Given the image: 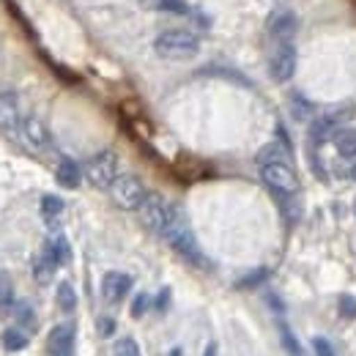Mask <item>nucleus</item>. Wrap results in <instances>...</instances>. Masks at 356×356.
<instances>
[{"instance_id": "1", "label": "nucleus", "mask_w": 356, "mask_h": 356, "mask_svg": "<svg viewBox=\"0 0 356 356\" xmlns=\"http://www.w3.org/2000/svg\"><path fill=\"white\" fill-rule=\"evenodd\" d=\"M162 238L176 250L186 264L200 266V268L209 266L206 258H203V250H200V244H197V238H195V233H192V227H189V222H186V217L181 214V209L176 211L173 222L168 225V230L162 233Z\"/></svg>"}, {"instance_id": "2", "label": "nucleus", "mask_w": 356, "mask_h": 356, "mask_svg": "<svg viewBox=\"0 0 356 356\" xmlns=\"http://www.w3.org/2000/svg\"><path fill=\"white\" fill-rule=\"evenodd\" d=\"M154 52L165 60H189L200 52V39L192 31L168 28L154 39Z\"/></svg>"}, {"instance_id": "3", "label": "nucleus", "mask_w": 356, "mask_h": 356, "mask_svg": "<svg viewBox=\"0 0 356 356\" xmlns=\"http://www.w3.org/2000/svg\"><path fill=\"white\" fill-rule=\"evenodd\" d=\"M176 211H178V206H173V203H170L168 197H162L159 192H148L145 200H143V206L137 209L143 225H145L148 230H154L156 236H162V233L168 230V225L173 222Z\"/></svg>"}, {"instance_id": "4", "label": "nucleus", "mask_w": 356, "mask_h": 356, "mask_svg": "<svg viewBox=\"0 0 356 356\" xmlns=\"http://www.w3.org/2000/svg\"><path fill=\"white\" fill-rule=\"evenodd\" d=\"M261 181L268 186V192L277 195H299V176L291 165V159H280V162H266L258 165Z\"/></svg>"}, {"instance_id": "5", "label": "nucleus", "mask_w": 356, "mask_h": 356, "mask_svg": "<svg viewBox=\"0 0 356 356\" xmlns=\"http://www.w3.org/2000/svg\"><path fill=\"white\" fill-rule=\"evenodd\" d=\"M118 176H121V159L115 151H99L86 165V178L96 189H110Z\"/></svg>"}, {"instance_id": "6", "label": "nucleus", "mask_w": 356, "mask_h": 356, "mask_svg": "<svg viewBox=\"0 0 356 356\" xmlns=\"http://www.w3.org/2000/svg\"><path fill=\"white\" fill-rule=\"evenodd\" d=\"M145 195H148L145 184L137 176H132V173H121V176L115 178V184L110 186V197H113L115 206L124 209V211H137V209L143 206Z\"/></svg>"}, {"instance_id": "7", "label": "nucleus", "mask_w": 356, "mask_h": 356, "mask_svg": "<svg viewBox=\"0 0 356 356\" xmlns=\"http://www.w3.org/2000/svg\"><path fill=\"white\" fill-rule=\"evenodd\" d=\"M266 31L274 44H288L299 33V17L291 8H274L266 19Z\"/></svg>"}, {"instance_id": "8", "label": "nucleus", "mask_w": 356, "mask_h": 356, "mask_svg": "<svg viewBox=\"0 0 356 356\" xmlns=\"http://www.w3.org/2000/svg\"><path fill=\"white\" fill-rule=\"evenodd\" d=\"M268 72L277 83H288L296 74V44H274V52L268 58Z\"/></svg>"}, {"instance_id": "9", "label": "nucleus", "mask_w": 356, "mask_h": 356, "mask_svg": "<svg viewBox=\"0 0 356 356\" xmlns=\"http://www.w3.org/2000/svg\"><path fill=\"white\" fill-rule=\"evenodd\" d=\"M19 137H22V143H25L33 154H44V151H49V145H52V140H49V129L44 127V121H42V118H36V115L22 118Z\"/></svg>"}, {"instance_id": "10", "label": "nucleus", "mask_w": 356, "mask_h": 356, "mask_svg": "<svg viewBox=\"0 0 356 356\" xmlns=\"http://www.w3.org/2000/svg\"><path fill=\"white\" fill-rule=\"evenodd\" d=\"M19 129H22L19 99H17V93L6 90V93H0V132L3 134H19Z\"/></svg>"}, {"instance_id": "11", "label": "nucleus", "mask_w": 356, "mask_h": 356, "mask_svg": "<svg viewBox=\"0 0 356 356\" xmlns=\"http://www.w3.org/2000/svg\"><path fill=\"white\" fill-rule=\"evenodd\" d=\"M129 291H132V277L129 274H124V271H107L102 277V296H104V302L118 305V302L127 299Z\"/></svg>"}, {"instance_id": "12", "label": "nucleus", "mask_w": 356, "mask_h": 356, "mask_svg": "<svg viewBox=\"0 0 356 356\" xmlns=\"http://www.w3.org/2000/svg\"><path fill=\"white\" fill-rule=\"evenodd\" d=\"M74 334H77V326L74 323H58L49 337H47V346H49V354L52 356H69L74 348Z\"/></svg>"}, {"instance_id": "13", "label": "nucleus", "mask_w": 356, "mask_h": 356, "mask_svg": "<svg viewBox=\"0 0 356 356\" xmlns=\"http://www.w3.org/2000/svg\"><path fill=\"white\" fill-rule=\"evenodd\" d=\"M356 115V107L351 102H340V104H332L329 110H323L321 113V118L337 132V129H343V127H348V121H354Z\"/></svg>"}, {"instance_id": "14", "label": "nucleus", "mask_w": 356, "mask_h": 356, "mask_svg": "<svg viewBox=\"0 0 356 356\" xmlns=\"http://www.w3.org/2000/svg\"><path fill=\"white\" fill-rule=\"evenodd\" d=\"M83 173H86V170H80V165H77L74 159H60L58 168H55V181H58L63 189H77L80 181H83Z\"/></svg>"}, {"instance_id": "15", "label": "nucleus", "mask_w": 356, "mask_h": 356, "mask_svg": "<svg viewBox=\"0 0 356 356\" xmlns=\"http://www.w3.org/2000/svg\"><path fill=\"white\" fill-rule=\"evenodd\" d=\"M44 255L55 264V266H66L69 261H72V247H69V241H66V236H52L49 241L44 244Z\"/></svg>"}, {"instance_id": "16", "label": "nucleus", "mask_w": 356, "mask_h": 356, "mask_svg": "<svg viewBox=\"0 0 356 356\" xmlns=\"http://www.w3.org/2000/svg\"><path fill=\"white\" fill-rule=\"evenodd\" d=\"M332 145L343 159H356V129H351V127L337 129L332 137Z\"/></svg>"}, {"instance_id": "17", "label": "nucleus", "mask_w": 356, "mask_h": 356, "mask_svg": "<svg viewBox=\"0 0 356 356\" xmlns=\"http://www.w3.org/2000/svg\"><path fill=\"white\" fill-rule=\"evenodd\" d=\"M63 209H66V203H63L58 195H44V197H42V217H44L47 225H58V222H60V217H63Z\"/></svg>"}, {"instance_id": "18", "label": "nucleus", "mask_w": 356, "mask_h": 356, "mask_svg": "<svg viewBox=\"0 0 356 356\" xmlns=\"http://www.w3.org/2000/svg\"><path fill=\"white\" fill-rule=\"evenodd\" d=\"M55 268L58 266L47 258L44 252H42V255H36V258H33V280H36L39 285H49V282H52V277H55Z\"/></svg>"}, {"instance_id": "19", "label": "nucleus", "mask_w": 356, "mask_h": 356, "mask_svg": "<svg viewBox=\"0 0 356 356\" xmlns=\"http://www.w3.org/2000/svg\"><path fill=\"white\" fill-rule=\"evenodd\" d=\"M55 299H58V307H60L63 312H74V310H77V293H74L72 282H60V285H58V293H55Z\"/></svg>"}, {"instance_id": "20", "label": "nucleus", "mask_w": 356, "mask_h": 356, "mask_svg": "<svg viewBox=\"0 0 356 356\" xmlns=\"http://www.w3.org/2000/svg\"><path fill=\"white\" fill-rule=\"evenodd\" d=\"M11 312H14V318H17V323H19L22 329H31V332L36 329V312H33V307H31L28 302H17Z\"/></svg>"}, {"instance_id": "21", "label": "nucleus", "mask_w": 356, "mask_h": 356, "mask_svg": "<svg viewBox=\"0 0 356 356\" xmlns=\"http://www.w3.org/2000/svg\"><path fill=\"white\" fill-rule=\"evenodd\" d=\"M291 113H293L296 121H310L312 113H315V107H312L302 93H293V96H291Z\"/></svg>"}, {"instance_id": "22", "label": "nucleus", "mask_w": 356, "mask_h": 356, "mask_svg": "<svg viewBox=\"0 0 356 356\" xmlns=\"http://www.w3.org/2000/svg\"><path fill=\"white\" fill-rule=\"evenodd\" d=\"M3 346H6V351H22V348H28V334L22 329H6Z\"/></svg>"}, {"instance_id": "23", "label": "nucleus", "mask_w": 356, "mask_h": 356, "mask_svg": "<svg viewBox=\"0 0 356 356\" xmlns=\"http://www.w3.org/2000/svg\"><path fill=\"white\" fill-rule=\"evenodd\" d=\"M14 285L6 271H0V310H14Z\"/></svg>"}, {"instance_id": "24", "label": "nucleus", "mask_w": 356, "mask_h": 356, "mask_svg": "<svg viewBox=\"0 0 356 356\" xmlns=\"http://www.w3.org/2000/svg\"><path fill=\"white\" fill-rule=\"evenodd\" d=\"M113 354H115V356H143V354H140V346L134 343L132 337H124V340H118Z\"/></svg>"}, {"instance_id": "25", "label": "nucleus", "mask_w": 356, "mask_h": 356, "mask_svg": "<svg viewBox=\"0 0 356 356\" xmlns=\"http://www.w3.org/2000/svg\"><path fill=\"white\" fill-rule=\"evenodd\" d=\"M156 8L170 11V14H189V6L184 0H156Z\"/></svg>"}, {"instance_id": "26", "label": "nucleus", "mask_w": 356, "mask_h": 356, "mask_svg": "<svg viewBox=\"0 0 356 356\" xmlns=\"http://www.w3.org/2000/svg\"><path fill=\"white\" fill-rule=\"evenodd\" d=\"M148 307H151V296H148V293H137V296H134V302H132V310L129 312H132V318H143Z\"/></svg>"}, {"instance_id": "27", "label": "nucleus", "mask_w": 356, "mask_h": 356, "mask_svg": "<svg viewBox=\"0 0 356 356\" xmlns=\"http://www.w3.org/2000/svg\"><path fill=\"white\" fill-rule=\"evenodd\" d=\"M340 315H346V318H356V299L354 296H340Z\"/></svg>"}, {"instance_id": "28", "label": "nucleus", "mask_w": 356, "mask_h": 356, "mask_svg": "<svg viewBox=\"0 0 356 356\" xmlns=\"http://www.w3.org/2000/svg\"><path fill=\"white\" fill-rule=\"evenodd\" d=\"M96 329H99L102 337H110V334L115 332V321H113V318H99V326H96Z\"/></svg>"}, {"instance_id": "29", "label": "nucleus", "mask_w": 356, "mask_h": 356, "mask_svg": "<svg viewBox=\"0 0 356 356\" xmlns=\"http://www.w3.org/2000/svg\"><path fill=\"white\" fill-rule=\"evenodd\" d=\"M312 346H315V354L318 356H334L332 346H329L326 340H321V337H315V340H312Z\"/></svg>"}, {"instance_id": "30", "label": "nucleus", "mask_w": 356, "mask_h": 356, "mask_svg": "<svg viewBox=\"0 0 356 356\" xmlns=\"http://www.w3.org/2000/svg\"><path fill=\"white\" fill-rule=\"evenodd\" d=\"M266 274H268L266 268H258V274H250V277H244V282H238V285H241V288H247V285H258V282H261Z\"/></svg>"}, {"instance_id": "31", "label": "nucleus", "mask_w": 356, "mask_h": 356, "mask_svg": "<svg viewBox=\"0 0 356 356\" xmlns=\"http://www.w3.org/2000/svg\"><path fill=\"white\" fill-rule=\"evenodd\" d=\"M168 305H170V291L165 288V291H159V296H156V310H168Z\"/></svg>"}, {"instance_id": "32", "label": "nucleus", "mask_w": 356, "mask_h": 356, "mask_svg": "<svg viewBox=\"0 0 356 356\" xmlns=\"http://www.w3.org/2000/svg\"><path fill=\"white\" fill-rule=\"evenodd\" d=\"M203 356H217V346H214V343H211V346H209V348H206V354Z\"/></svg>"}, {"instance_id": "33", "label": "nucleus", "mask_w": 356, "mask_h": 356, "mask_svg": "<svg viewBox=\"0 0 356 356\" xmlns=\"http://www.w3.org/2000/svg\"><path fill=\"white\" fill-rule=\"evenodd\" d=\"M351 178H354V181H356V162H354V165H351Z\"/></svg>"}, {"instance_id": "34", "label": "nucleus", "mask_w": 356, "mask_h": 356, "mask_svg": "<svg viewBox=\"0 0 356 356\" xmlns=\"http://www.w3.org/2000/svg\"><path fill=\"white\" fill-rule=\"evenodd\" d=\"M170 356H181V348H173V351H170Z\"/></svg>"}, {"instance_id": "35", "label": "nucleus", "mask_w": 356, "mask_h": 356, "mask_svg": "<svg viewBox=\"0 0 356 356\" xmlns=\"http://www.w3.org/2000/svg\"><path fill=\"white\" fill-rule=\"evenodd\" d=\"M354 214H356V200H354Z\"/></svg>"}, {"instance_id": "36", "label": "nucleus", "mask_w": 356, "mask_h": 356, "mask_svg": "<svg viewBox=\"0 0 356 356\" xmlns=\"http://www.w3.org/2000/svg\"><path fill=\"white\" fill-rule=\"evenodd\" d=\"M69 356H72V354H69Z\"/></svg>"}]
</instances>
